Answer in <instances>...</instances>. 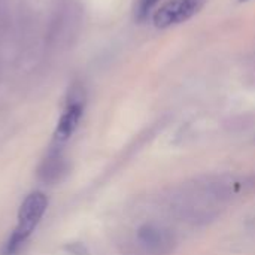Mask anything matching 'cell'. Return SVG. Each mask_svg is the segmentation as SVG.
<instances>
[{
    "instance_id": "cell-3",
    "label": "cell",
    "mask_w": 255,
    "mask_h": 255,
    "mask_svg": "<svg viewBox=\"0 0 255 255\" xmlns=\"http://www.w3.org/2000/svg\"><path fill=\"white\" fill-rule=\"evenodd\" d=\"M84 109H85V91L82 87L73 85L67 94L66 106L63 109V114L55 128L54 139L57 143L66 142L75 133L84 115Z\"/></svg>"
},
{
    "instance_id": "cell-5",
    "label": "cell",
    "mask_w": 255,
    "mask_h": 255,
    "mask_svg": "<svg viewBox=\"0 0 255 255\" xmlns=\"http://www.w3.org/2000/svg\"><path fill=\"white\" fill-rule=\"evenodd\" d=\"M69 172L67 160L64 158L63 152L57 149H51L49 154L43 158V161L39 166L37 176L43 184L52 185L64 179V176Z\"/></svg>"
},
{
    "instance_id": "cell-1",
    "label": "cell",
    "mask_w": 255,
    "mask_h": 255,
    "mask_svg": "<svg viewBox=\"0 0 255 255\" xmlns=\"http://www.w3.org/2000/svg\"><path fill=\"white\" fill-rule=\"evenodd\" d=\"M46 208L48 199L43 193L34 191L25 197L18 212V224L4 247V255H13L18 253V250L24 245L27 238L39 224Z\"/></svg>"
},
{
    "instance_id": "cell-2",
    "label": "cell",
    "mask_w": 255,
    "mask_h": 255,
    "mask_svg": "<svg viewBox=\"0 0 255 255\" xmlns=\"http://www.w3.org/2000/svg\"><path fill=\"white\" fill-rule=\"evenodd\" d=\"M173 230L158 223H146L136 232V247L143 255H170L176 248Z\"/></svg>"
},
{
    "instance_id": "cell-6",
    "label": "cell",
    "mask_w": 255,
    "mask_h": 255,
    "mask_svg": "<svg viewBox=\"0 0 255 255\" xmlns=\"http://www.w3.org/2000/svg\"><path fill=\"white\" fill-rule=\"evenodd\" d=\"M160 0H136L134 1V19L137 22H145L152 10L157 7Z\"/></svg>"
},
{
    "instance_id": "cell-4",
    "label": "cell",
    "mask_w": 255,
    "mask_h": 255,
    "mask_svg": "<svg viewBox=\"0 0 255 255\" xmlns=\"http://www.w3.org/2000/svg\"><path fill=\"white\" fill-rule=\"evenodd\" d=\"M208 0H167L152 15L154 25L158 28H167L188 21L197 15Z\"/></svg>"
},
{
    "instance_id": "cell-7",
    "label": "cell",
    "mask_w": 255,
    "mask_h": 255,
    "mask_svg": "<svg viewBox=\"0 0 255 255\" xmlns=\"http://www.w3.org/2000/svg\"><path fill=\"white\" fill-rule=\"evenodd\" d=\"M241 1H248V0H241Z\"/></svg>"
}]
</instances>
